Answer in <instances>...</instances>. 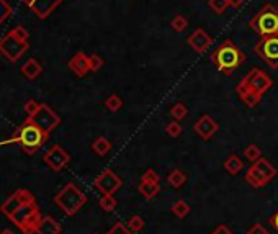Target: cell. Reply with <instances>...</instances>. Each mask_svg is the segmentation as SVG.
Masks as SVG:
<instances>
[{
    "mask_svg": "<svg viewBox=\"0 0 278 234\" xmlns=\"http://www.w3.org/2000/svg\"><path fill=\"white\" fill-rule=\"evenodd\" d=\"M246 61V52L234 41L226 39L211 52V62L224 75H231Z\"/></svg>",
    "mask_w": 278,
    "mask_h": 234,
    "instance_id": "obj_1",
    "label": "cell"
},
{
    "mask_svg": "<svg viewBox=\"0 0 278 234\" xmlns=\"http://www.w3.org/2000/svg\"><path fill=\"white\" fill-rule=\"evenodd\" d=\"M49 133L41 130L38 125L25 120V123L15 131L13 138L10 139L8 144H18L26 154H36L43 148V144L48 141Z\"/></svg>",
    "mask_w": 278,
    "mask_h": 234,
    "instance_id": "obj_2",
    "label": "cell"
},
{
    "mask_svg": "<svg viewBox=\"0 0 278 234\" xmlns=\"http://www.w3.org/2000/svg\"><path fill=\"white\" fill-rule=\"evenodd\" d=\"M41 218H43V216H41V213H39V207L33 198V200L21 205V207L16 210L8 220L18 228L21 233L33 234V233H36V226H38Z\"/></svg>",
    "mask_w": 278,
    "mask_h": 234,
    "instance_id": "obj_3",
    "label": "cell"
},
{
    "mask_svg": "<svg viewBox=\"0 0 278 234\" xmlns=\"http://www.w3.org/2000/svg\"><path fill=\"white\" fill-rule=\"evenodd\" d=\"M249 26L260 34V38L278 34V8L272 3H265L249 21Z\"/></svg>",
    "mask_w": 278,
    "mask_h": 234,
    "instance_id": "obj_4",
    "label": "cell"
},
{
    "mask_svg": "<svg viewBox=\"0 0 278 234\" xmlns=\"http://www.w3.org/2000/svg\"><path fill=\"white\" fill-rule=\"evenodd\" d=\"M54 203L67 216H74L87 203V197L75 184H67L54 197Z\"/></svg>",
    "mask_w": 278,
    "mask_h": 234,
    "instance_id": "obj_5",
    "label": "cell"
},
{
    "mask_svg": "<svg viewBox=\"0 0 278 234\" xmlns=\"http://www.w3.org/2000/svg\"><path fill=\"white\" fill-rule=\"evenodd\" d=\"M254 52L262 59L270 69H278V34L264 36L254 46Z\"/></svg>",
    "mask_w": 278,
    "mask_h": 234,
    "instance_id": "obj_6",
    "label": "cell"
},
{
    "mask_svg": "<svg viewBox=\"0 0 278 234\" xmlns=\"http://www.w3.org/2000/svg\"><path fill=\"white\" fill-rule=\"evenodd\" d=\"M28 48H29L28 41L16 38L11 31H8L2 39H0V51H2V54L7 57L10 62L18 61L20 57L28 51Z\"/></svg>",
    "mask_w": 278,
    "mask_h": 234,
    "instance_id": "obj_7",
    "label": "cell"
},
{
    "mask_svg": "<svg viewBox=\"0 0 278 234\" xmlns=\"http://www.w3.org/2000/svg\"><path fill=\"white\" fill-rule=\"evenodd\" d=\"M239 84L247 87V89L254 90L256 93H259V95H264L265 92L272 89V85H274V79H272L267 72H264L262 69L254 67V69H251V72L239 82Z\"/></svg>",
    "mask_w": 278,
    "mask_h": 234,
    "instance_id": "obj_8",
    "label": "cell"
},
{
    "mask_svg": "<svg viewBox=\"0 0 278 234\" xmlns=\"http://www.w3.org/2000/svg\"><path fill=\"white\" fill-rule=\"evenodd\" d=\"M26 120L34 123V125H38L41 130H44L46 133H51L54 128L59 126V123H61V118L57 116V113L46 103H41L36 112L31 116H28Z\"/></svg>",
    "mask_w": 278,
    "mask_h": 234,
    "instance_id": "obj_9",
    "label": "cell"
},
{
    "mask_svg": "<svg viewBox=\"0 0 278 234\" xmlns=\"http://www.w3.org/2000/svg\"><path fill=\"white\" fill-rule=\"evenodd\" d=\"M93 185H95V189H98L103 195H113L115 192H118V190L121 189L123 180L118 177V175L113 171L106 169V171H103L95 179Z\"/></svg>",
    "mask_w": 278,
    "mask_h": 234,
    "instance_id": "obj_10",
    "label": "cell"
},
{
    "mask_svg": "<svg viewBox=\"0 0 278 234\" xmlns=\"http://www.w3.org/2000/svg\"><path fill=\"white\" fill-rule=\"evenodd\" d=\"M43 159L46 162V166H48L51 171L54 172H61L64 167L67 166L69 161H70V156L66 149H62L59 144H54L52 148L48 151V153H44Z\"/></svg>",
    "mask_w": 278,
    "mask_h": 234,
    "instance_id": "obj_11",
    "label": "cell"
},
{
    "mask_svg": "<svg viewBox=\"0 0 278 234\" xmlns=\"http://www.w3.org/2000/svg\"><path fill=\"white\" fill-rule=\"evenodd\" d=\"M33 194L31 192H28L25 189H20V190H16L15 194H11L7 200H5L2 203V207H0V212H2L7 218H10L11 215H13L16 210H18L21 205H25L26 202L29 200H33Z\"/></svg>",
    "mask_w": 278,
    "mask_h": 234,
    "instance_id": "obj_12",
    "label": "cell"
},
{
    "mask_svg": "<svg viewBox=\"0 0 278 234\" xmlns=\"http://www.w3.org/2000/svg\"><path fill=\"white\" fill-rule=\"evenodd\" d=\"M21 2L28 5L38 18L44 20V18H48L64 0H21Z\"/></svg>",
    "mask_w": 278,
    "mask_h": 234,
    "instance_id": "obj_13",
    "label": "cell"
},
{
    "mask_svg": "<svg viewBox=\"0 0 278 234\" xmlns=\"http://www.w3.org/2000/svg\"><path fill=\"white\" fill-rule=\"evenodd\" d=\"M193 130L200 138L208 141V139H211L216 134V131L220 130V125H218V121L215 118H211L210 115H203L195 121Z\"/></svg>",
    "mask_w": 278,
    "mask_h": 234,
    "instance_id": "obj_14",
    "label": "cell"
},
{
    "mask_svg": "<svg viewBox=\"0 0 278 234\" xmlns=\"http://www.w3.org/2000/svg\"><path fill=\"white\" fill-rule=\"evenodd\" d=\"M187 43L192 46V49L195 52H205L208 51V48L211 46L213 39L208 33H206L203 28H197L190 36L187 38Z\"/></svg>",
    "mask_w": 278,
    "mask_h": 234,
    "instance_id": "obj_15",
    "label": "cell"
},
{
    "mask_svg": "<svg viewBox=\"0 0 278 234\" xmlns=\"http://www.w3.org/2000/svg\"><path fill=\"white\" fill-rule=\"evenodd\" d=\"M67 66L77 77H85L90 72V56H87L85 52H77L72 59L69 61Z\"/></svg>",
    "mask_w": 278,
    "mask_h": 234,
    "instance_id": "obj_16",
    "label": "cell"
},
{
    "mask_svg": "<svg viewBox=\"0 0 278 234\" xmlns=\"http://www.w3.org/2000/svg\"><path fill=\"white\" fill-rule=\"evenodd\" d=\"M246 182L251 187H254V189H262V187L267 185L270 180L267 179V175L257 167V164H252L249 167V171L246 172Z\"/></svg>",
    "mask_w": 278,
    "mask_h": 234,
    "instance_id": "obj_17",
    "label": "cell"
},
{
    "mask_svg": "<svg viewBox=\"0 0 278 234\" xmlns=\"http://www.w3.org/2000/svg\"><path fill=\"white\" fill-rule=\"evenodd\" d=\"M62 226L52 216H43L36 226V234H61Z\"/></svg>",
    "mask_w": 278,
    "mask_h": 234,
    "instance_id": "obj_18",
    "label": "cell"
},
{
    "mask_svg": "<svg viewBox=\"0 0 278 234\" xmlns=\"http://www.w3.org/2000/svg\"><path fill=\"white\" fill-rule=\"evenodd\" d=\"M236 92H238V95L242 100V103H244L246 107H249V108H256L259 105V102H260V98H262V95H259V93H256L254 90L247 89V87H244L242 84H238V87H236Z\"/></svg>",
    "mask_w": 278,
    "mask_h": 234,
    "instance_id": "obj_19",
    "label": "cell"
},
{
    "mask_svg": "<svg viewBox=\"0 0 278 234\" xmlns=\"http://www.w3.org/2000/svg\"><path fill=\"white\" fill-rule=\"evenodd\" d=\"M41 72H43V66H41V62L34 59V57L28 59L21 66V74L25 75L28 80H34L36 77H39Z\"/></svg>",
    "mask_w": 278,
    "mask_h": 234,
    "instance_id": "obj_20",
    "label": "cell"
},
{
    "mask_svg": "<svg viewBox=\"0 0 278 234\" xmlns=\"http://www.w3.org/2000/svg\"><path fill=\"white\" fill-rule=\"evenodd\" d=\"M224 171H228V174L231 175H238L241 174V171H244V161L238 154H231L224 161Z\"/></svg>",
    "mask_w": 278,
    "mask_h": 234,
    "instance_id": "obj_21",
    "label": "cell"
},
{
    "mask_svg": "<svg viewBox=\"0 0 278 234\" xmlns=\"http://www.w3.org/2000/svg\"><path fill=\"white\" fill-rule=\"evenodd\" d=\"M139 194L143 195L146 200H152L159 195L161 192V184H149V182H141L138 187Z\"/></svg>",
    "mask_w": 278,
    "mask_h": 234,
    "instance_id": "obj_22",
    "label": "cell"
},
{
    "mask_svg": "<svg viewBox=\"0 0 278 234\" xmlns=\"http://www.w3.org/2000/svg\"><path fill=\"white\" fill-rule=\"evenodd\" d=\"M92 149H93V153H95V154H98L100 157H103V156H106L111 151V143L106 138L100 136V138H97L95 141L92 143Z\"/></svg>",
    "mask_w": 278,
    "mask_h": 234,
    "instance_id": "obj_23",
    "label": "cell"
},
{
    "mask_svg": "<svg viewBox=\"0 0 278 234\" xmlns=\"http://www.w3.org/2000/svg\"><path fill=\"white\" fill-rule=\"evenodd\" d=\"M167 182H169L170 187H174V189H180V187L185 185V182H187V175L183 174L182 171H179V169H175V171H172L169 174Z\"/></svg>",
    "mask_w": 278,
    "mask_h": 234,
    "instance_id": "obj_24",
    "label": "cell"
},
{
    "mask_svg": "<svg viewBox=\"0 0 278 234\" xmlns=\"http://www.w3.org/2000/svg\"><path fill=\"white\" fill-rule=\"evenodd\" d=\"M187 115H188V108H187V105L185 103H182V102H177L172 105V108H170V116L175 120V121H182V120H185L187 118Z\"/></svg>",
    "mask_w": 278,
    "mask_h": 234,
    "instance_id": "obj_25",
    "label": "cell"
},
{
    "mask_svg": "<svg viewBox=\"0 0 278 234\" xmlns=\"http://www.w3.org/2000/svg\"><path fill=\"white\" fill-rule=\"evenodd\" d=\"M254 164H257V167L262 171L265 175H267V179L272 180V179H275L277 177V169L272 166V164L267 161V159H264V157H260V159L257 162H254Z\"/></svg>",
    "mask_w": 278,
    "mask_h": 234,
    "instance_id": "obj_26",
    "label": "cell"
},
{
    "mask_svg": "<svg viewBox=\"0 0 278 234\" xmlns=\"http://www.w3.org/2000/svg\"><path fill=\"white\" fill-rule=\"evenodd\" d=\"M105 107L110 110V112H120L121 107H123V98L120 95H116V93H111L110 97H106V100H105Z\"/></svg>",
    "mask_w": 278,
    "mask_h": 234,
    "instance_id": "obj_27",
    "label": "cell"
},
{
    "mask_svg": "<svg viewBox=\"0 0 278 234\" xmlns=\"http://www.w3.org/2000/svg\"><path fill=\"white\" fill-rule=\"evenodd\" d=\"M172 213L177 218H185V216H188V213H190V205L185 200H177L172 205Z\"/></svg>",
    "mask_w": 278,
    "mask_h": 234,
    "instance_id": "obj_28",
    "label": "cell"
},
{
    "mask_svg": "<svg viewBox=\"0 0 278 234\" xmlns=\"http://www.w3.org/2000/svg\"><path fill=\"white\" fill-rule=\"evenodd\" d=\"M244 157L249 162H257L260 157H262V151H260V148L257 144H249L247 148L244 149Z\"/></svg>",
    "mask_w": 278,
    "mask_h": 234,
    "instance_id": "obj_29",
    "label": "cell"
},
{
    "mask_svg": "<svg viewBox=\"0 0 278 234\" xmlns=\"http://www.w3.org/2000/svg\"><path fill=\"white\" fill-rule=\"evenodd\" d=\"M98 205H100V208L105 210V212H115L118 202H116V198L113 195H103L98 200Z\"/></svg>",
    "mask_w": 278,
    "mask_h": 234,
    "instance_id": "obj_30",
    "label": "cell"
},
{
    "mask_svg": "<svg viewBox=\"0 0 278 234\" xmlns=\"http://www.w3.org/2000/svg\"><path fill=\"white\" fill-rule=\"evenodd\" d=\"M126 226L129 228V230H131L134 234L136 233H139V231H143L144 230V226H146V221L141 218L139 215H133L131 218L128 220V223H126Z\"/></svg>",
    "mask_w": 278,
    "mask_h": 234,
    "instance_id": "obj_31",
    "label": "cell"
},
{
    "mask_svg": "<svg viewBox=\"0 0 278 234\" xmlns=\"http://www.w3.org/2000/svg\"><path fill=\"white\" fill-rule=\"evenodd\" d=\"M208 7L215 11L216 15H223L229 8L228 0H208Z\"/></svg>",
    "mask_w": 278,
    "mask_h": 234,
    "instance_id": "obj_32",
    "label": "cell"
},
{
    "mask_svg": "<svg viewBox=\"0 0 278 234\" xmlns=\"http://www.w3.org/2000/svg\"><path fill=\"white\" fill-rule=\"evenodd\" d=\"M170 26H172V30L177 33L185 31V28L188 26V20L183 15H175L174 18L170 20Z\"/></svg>",
    "mask_w": 278,
    "mask_h": 234,
    "instance_id": "obj_33",
    "label": "cell"
},
{
    "mask_svg": "<svg viewBox=\"0 0 278 234\" xmlns=\"http://www.w3.org/2000/svg\"><path fill=\"white\" fill-rule=\"evenodd\" d=\"M182 126H180V121H170L167 126H165V133H167V136L170 138H179L182 134Z\"/></svg>",
    "mask_w": 278,
    "mask_h": 234,
    "instance_id": "obj_34",
    "label": "cell"
},
{
    "mask_svg": "<svg viewBox=\"0 0 278 234\" xmlns=\"http://www.w3.org/2000/svg\"><path fill=\"white\" fill-rule=\"evenodd\" d=\"M141 182H149V184H161V177L154 169H147V171L141 175Z\"/></svg>",
    "mask_w": 278,
    "mask_h": 234,
    "instance_id": "obj_35",
    "label": "cell"
},
{
    "mask_svg": "<svg viewBox=\"0 0 278 234\" xmlns=\"http://www.w3.org/2000/svg\"><path fill=\"white\" fill-rule=\"evenodd\" d=\"M11 15V7L7 0H0V25Z\"/></svg>",
    "mask_w": 278,
    "mask_h": 234,
    "instance_id": "obj_36",
    "label": "cell"
},
{
    "mask_svg": "<svg viewBox=\"0 0 278 234\" xmlns=\"http://www.w3.org/2000/svg\"><path fill=\"white\" fill-rule=\"evenodd\" d=\"M106 234H134L125 223H115Z\"/></svg>",
    "mask_w": 278,
    "mask_h": 234,
    "instance_id": "obj_37",
    "label": "cell"
},
{
    "mask_svg": "<svg viewBox=\"0 0 278 234\" xmlns=\"http://www.w3.org/2000/svg\"><path fill=\"white\" fill-rule=\"evenodd\" d=\"M103 59L98 54H90V72H98L103 67Z\"/></svg>",
    "mask_w": 278,
    "mask_h": 234,
    "instance_id": "obj_38",
    "label": "cell"
},
{
    "mask_svg": "<svg viewBox=\"0 0 278 234\" xmlns=\"http://www.w3.org/2000/svg\"><path fill=\"white\" fill-rule=\"evenodd\" d=\"M11 33H13L16 38H20L23 41H28V38H29L28 30H26V28H23V26H15L13 30H11Z\"/></svg>",
    "mask_w": 278,
    "mask_h": 234,
    "instance_id": "obj_39",
    "label": "cell"
},
{
    "mask_svg": "<svg viewBox=\"0 0 278 234\" xmlns=\"http://www.w3.org/2000/svg\"><path fill=\"white\" fill-rule=\"evenodd\" d=\"M39 105H41V103H38L36 100H28V102L25 103V112H26V115L31 116V115L39 108Z\"/></svg>",
    "mask_w": 278,
    "mask_h": 234,
    "instance_id": "obj_40",
    "label": "cell"
},
{
    "mask_svg": "<svg viewBox=\"0 0 278 234\" xmlns=\"http://www.w3.org/2000/svg\"><path fill=\"white\" fill-rule=\"evenodd\" d=\"M247 234H269V230L267 228H265L264 225H260V223H256L254 225L251 230H249V233Z\"/></svg>",
    "mask_w": 278,
    "mask_h": 234,
    "instance_id": "obj_41",
    "label": "cell"
},
{
    "mask_svg": "<svg viewBox=\"0 0 278 234\" xmlns=\"http://www.w3.org/2000/svg\"><path fill=\"white\" fill-rule=\"evenodd\" d=\"M211 234H234V233L231 231L226 225H218V226H216V230L213 231Z\"/></svg>",
    "mask_w": 278,
    "mask_h": 234,
    "instance_id": "obj_42",
    "label": "cell"
},
{
    "mask_svg": "<svg viewBox=\"0 0 278 234\" xmlns=\"http://www.w3.org/2000/svg\"><path fill=\"white\" fill-rule=\"evenodd\" d=\"M244 2H246V0H228L229 7H233V8H239Z\"/></svg>",
    "mask_w": 278,
    "mask_h": 234,
    "instance_id": "obj_43",
    "label": "cell"
},
{
    "mask_svg": "<svg viewBox=\"0 0 278 234\" xmlns=\"http://www.w3.org/2000/svg\"><path fill=\"white\" fill-rule=\"evenodd\" d=\"M270 223H272V226H274L275 230L278 231V212H277L274 216H272V218H270Z\"/></svg>",
    "mask_w": 278,
    "mask_h": 234,
    "instance_id": "obj_44",
    "label": "cell"
},
{
    "mask_svg": "<svg viewBox=\"0 0 278 234\" xmlns=\"http://www.w3.org/2000/svg\"><path fill=\"white\" fill-rule=\"evenodd\" d=\"M0 234H13V233H11V231H8V230H3V231L0 233Z\"/></svg>",
    "mask_w": 278,
    "mask_h": 234,
    "instance_id": "obj_45",
    "label": "cell"
},
{
    "mask_svg": "<svg viewBox=\"0 0 278 234\" xmlns=\"http://www.w3.org/2000/svg\"><path fill=\"white\" fill-rule=\"evenodd\" d=\"M0 56H3V54H2V51H0Z\"/></svg>",
    "mask_w": 278,
    "mask_h": 234,
    "instance_id": "obj_46",
    "label": "cell"
}]
</instances>
